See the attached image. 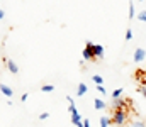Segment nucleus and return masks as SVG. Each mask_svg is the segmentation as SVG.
Returning <instances> with one entry per match:
<instances>
[{
  "label": "nucleus",
  "instance_id": "nucleus-1",
  "mask_svg": "<svg viewBox=\"0 0 146 127\" xmlns=\"http://www.w3.org/2000/svg\"><path fill=\"white\" fill-rule=\"evenodd\" d=\"M126 120H127V112H126V109L112 110V124H115V126H124Z\"/></svg>",
  "mask_w": 146,
  "mask_h": 127
},
{
  "label": "nucleus",
  "instance_id": "nucleus-2",
  "mask_svg": "<svg viewBox=\"0 0 146 127\" xmlns=\"http://www.w3.org/2000/svg\"><path fill=\"white\" fill-rule=\"evenodd\" d=\"M83 59H87V61L95 59V56H94V42H90V41L85 42V47H83Z\"/></svg>",
  "mask_w": 146,
  "mask_h": 127
},
{
  "label": "nucleus",
  "instance_id": "nucleus-3",
  "mask_svg": "<svg viewBox=\"0 0 146 127\" xmlns=\"http://www.w3.org/2000/svg\"><path fill=\"white\" fill-rule=\"evenodd\" d=\"M129 100H124L122 97H119V98H114L112 100V103H110V109L112 110H117V109H126V103H127Z\"/></svg>",
  "mask_w": 146,
  "mask_h": 127
},
{
  "label": "nucleus",
  "instance_id": "nucleus-4",
  "mask_svg": "<svg viewBox=\"0 0 146 127\" xmlns=\"http://www.w3.org/2000/svg\"><path fill=\"white\" fill-rule=\"evenodd\" d=\"M134 61L136 63H141V61H145V58H146V51L143 49V47H138L136 51H134Z\"/></svg>",
  "mask_w": 146,
  "mask_h": 127
},
{
  "label": "nucleus",
  "instance_id": "nucleus-5",
  "mask_svg": "<svg viewBox=\"0 0 146 127\" xmlns=\"http://www.w3.org/2000/svg\"><path fill=\"white\" fill-rule=\"evenodd\" d=\"M104 54H106V53H104V46H100V44H94V56L102 59Z\"/></svg>",
  "mask_w": 146,
  "mask_h": 127
},
{
  "label": "nucleus",
  "instance_id": "nucleus-6",
  "mask_svg": "<svg viewBox=\"0 0 146 127\" xmlns=\"http://www.w3.org/2000/svg\"><path fill=\"white\" fill-rule=\"evenodd\" d=\"M94 107H95L97 110H106V109H107V103H106L102 98H95V100H94Z\"/></svg>",
  "mask_w": 146,
  "mask_h": 127
},
{
  "label": "nucleus",
  "instance_id": "nucleus-7",
  "mask_svg": "<svg viewBox=\"0 0 146 127\" xmlns=\"http://www.w3.org/2000/svg\"><path fill=\"white\" fill-rule=\"evenodd\" d=\"M7 68L10 70V73H14V75H17L19 73V66L12 61V59H7Z\"/></svg>",
  "mask_w": 146,
  "mask_h": 127
},
{
  "label": "nucleus",
  "instance_id": "nucleus-8",
  "mask_svg": "<svg viewBox=\"0 0 146 127\" xmlns=\"http://www.w3.org/2000/svg\"><path fill=\"white\" fill-rule=\"evenodd\" d=\"M0 91H2L5 97H9V98L14 95V90H12L10 86H7V85H0Z\"/></svg>",
  "mask_w": 146,
  "mask_h": 127
},
{
  "label": "nucleus",
  "instance_id": "nucleus-9",
  "mask_svg": "<svg viewBox=\"0 0 146 127\" xmlns=\"http://www.w3.org/2000/svg\"><path fill=\"white\" fill-rule=\"evenodd\" d=\"M87 90H88V88H87V85L80 83V85H78V88H76V95H78V97H83V95L87 93Z\"/></svg>",
  "mask_w": 146,
  "mask_h": 127
},
{
  "label": "nucleus",
  "instance_id": "nucleus-10",
  "mask_svg": "<svg viewBox=\"0 0 146 127\" xmlns=\"http://www.w3.org/2000/svg\"><path fill=\"white\" fill-rule=\"evenodd\" d=\"M110 122H112V119L107 117V115H102V117H100V127H109Z\"/></svg>",
  "mask_w": 146,
  "mask_h": 127
},
{
  "label": "nucleus",
  "instance_id": "nucleus-11",
  "mask_svg": "<svg viewBox=\"0 0 146 127\" xmlns=\"http://www.w3.org/2000/svg\"><path fill=\"white\" fill-rule=\"evenodd\" d=\"M72 122L75 124V126H78V124L82 122V117H80V114H78V112H76V114H73V115H72Z\"/></svg>",
  "mask_w": 146,
  "mask_h": 127
},
{
  "label": "nucleus",
  "instance_id": "nucleus-12",
  "mask_svg": "<svg viewBox=\"0 0 146 127\" xmlns=\"http://www.w3.org/2000/svg\"><path fill=\"white\" fill-rule=\"evenodd\" d=\"M122 93H124V88H117L112 91V98H119V97H122Z\"/></svg>",
  "mask_w": 146,
  "mask_h": 127
},
{
  "label": "nucleus",
  "instance_id": "nucleus-13",
  "mask_svg": "<svg viewBox=\"0 0 146 127\" xmlns=\"http://www.w3.org/2000/svg\"><path fill=\"white\" fill-rule=\"evenodd\" d=\"M41 90L44 93H51V91H54V86L53 85H44V86H41Z\"/></svg>",
  "mask_w": 146,
  "mask_h": 127
},
{
  "label": "nucleus",
  "instance_id": "nucleus-14",
  "mask_svg": "<svg viewBox=\"0 0 146 127\" xmlns=\"http://www.w3.org/2000/svg\"><path fill=\"white\" fill-rule=\"evenodd\" d=\"M134 17V3H133V0H129V19H133Z\"/></svg>",
  "mask_w": 146,
  "mask_h": 127
},
{
  "label": "nucleus",
  "instance_id": "nucleus-15",
  "mask_svg": "<svg viewBox=\"0 0 146 127\" xmlns=\"http://www.w3.org/2000/svg\"><path fill=\"white\" fill-rule=\"evenodd\" d=\"M129 127H146V122H141V120H134V122H131V126Z\"/></svg>",
  "mask_w": 146,
  "mask_h": 127
},
{
  "label": "nucleus",
  "instance_id": "nucleus-16",
  "mask_svg": "<svg viewBox=\"0 0 146 127\" xmlns=\"http://www.w3.org/2000/svg\"><path fill=\"white\" fill-rule=\"evenodd\" d=\"M92 80L95 82V85H102V83H104L102 76H99V75H94V76H92Z\"/></svg>",
  "mask_w": 146,
  "mask_h": 127
},
{
  "label": "nucleus",
  "instance_id": "nucleus-17",
  "mask_svg": "<svg viewBox=\"0 0 146 127\" xmlns=\"http://www.w3.org/2000/svg\"><path fill=\"white\" fill-rule=\"evenodd\" d=\"M138 20H141V22H146V10H141V12L138 14Z\"/></svg>",
  "mask_w": 146,
  "mask_h": 127
},
{
  "label": "nucleus",
  "instance_id": "nucleus-18",
  "mask_svg": "<svg viewBox=\"0 0 146 127\" xmlns=\"http://www.w3.org/2000/svg\"><path fill=\"white\" fill-rule=\"evenodd\" d=\"M133 39V31L129 29V31H126V41H131Z\"/></svg>",
  "mask_w": 146,
  "mask_h": 127
},
{
  "label": "nucleus",
  "instance_id": "nucleus-19",
  "mask_svg": "<svg viewBox=\"0 0 146 127\" xmlns=\"http://www.w3.org/2000/svg\"><path fill=\"white\" fill-rule=\"evenodd\" d=\"M97 90H99V91H100L102 95H106V93H107V90H106V88H104L102 85H97Z\"/></svg>",
  "mask_w": 146,
  "mask_h": 127
},
{
  "label": "nucleus",
  "instance_id": "nucleus-20",
  "mask_svg": "<svg viewBox=\"0 0 146 127\" xmlns=\"http://www.w3.org/2000/svg\"><path fill=\"white\" fill-rule=\"evenodd\" d=\"M48 117H49V114H48V112H42V114L39 115V120H46Z\"/></svg>",
  "mask_w": 146,
  "mask_h": 127
},
{
  "label": "nucleus",
  "instance_id": "nucleus-21",
  "mask_svg": "<svg viewBox=\"0 0 146 127\" xmlns=\"http://www.w3.org/2000/svg\"><path fill=\"white\" fill-rule=\"evenodd\" d=\"M138 91H139V93H143V95L146 97V88L143 86V85H141V86H138Z\"/></svg>",
  "mask_w": 146,
  "mask_h": 127
},
{
  "label": "nucleus",
  "instance_id": "nucleus-22",
  "mask_svg": "<svg viewBox=\"0 0 146 127\" xmlns=\"http://www.w3.org/2000/svg\"><path fill=\"white\" fill-rule=\"evenodd\" d=\"M83 127H90V120H88V119L83 120Z\"/></svg>",
  "mask_w": 146,
  "mask_h": 127
},
{
  "label": "nucleus",
  "instance_id": "nucleus-23",
  "mask_svg": "<svg viewBox=\"0 0 146 127\" xmlns=\"http://www.w3.org/2000/svg\"><path fill=\"white\" fill-rule=\"evenodd\" d=\"M21 100H22V102H26V100H27V93H24V95L21 97Z\"/></svg>",
  "mask_w": 146,
  "mask_h": 127
},
{
  "label": "nucleus",
  "instance_id": "nucleus-24",
  "mask_svg": "<svg viewBox=\"0 0 146 127\" xmlns=\"http://www.w3.org/2000/svg\"><path fill=\"white\" fill-rule=\"evenodd\" d=\"M3 17H5V12H3V10L0 9V19H3Z\"/></svg>",
  "mask_w": 146,
  "mask_h": 127
},
{
  "label": "nucleus",
  "instance_id": "nucleus-25",
  "mask_svg": "<svg viewBox=\"0 0 146 127\" xmlns=\"http://www.w3.org/2000/svg\"><path fill=\"white\" fill-rule=\"evenodd\" d=\"M141 85H143V86L146 88V78H143V80H141Z\"/></svg>",
  "mask_w": 146,
  "mask_h": 127
},
{
  "label": "nucleus",
  "instance_id": "nucleus-26",
  "mask_svg": "<svg viewBox=\"0 0 146 127\" xmlns=\"http://www.w3.org/2000/svg\"><path fill=\"white\" fill-rule=\"evenodd\" d=\"M76 127H83V122H80V124H78Z\"/></svg>",
  "mask_w": 146,
  "mask_h": 127
}]
</instances>
